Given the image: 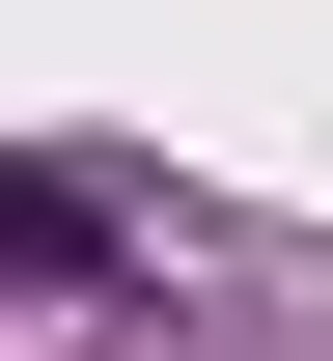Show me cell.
I'll return each instance as SVG.
<instances>
[{
	"label": "cell",
	"instance_id": "cell-1",
	"mask_svg": "<svg viewBox=\"0 0 333 361\" xmlns=\"http://www.w3.org/2000/svg\"><path fill=\"white\" fill-rule=\"evenodd\" d=\"M0 278H56V306H84V278H139V223H111L84 167H0Z\"/></svg>",
	"mask_w": 333,
	"mask_h": 361
}]
</instances>
